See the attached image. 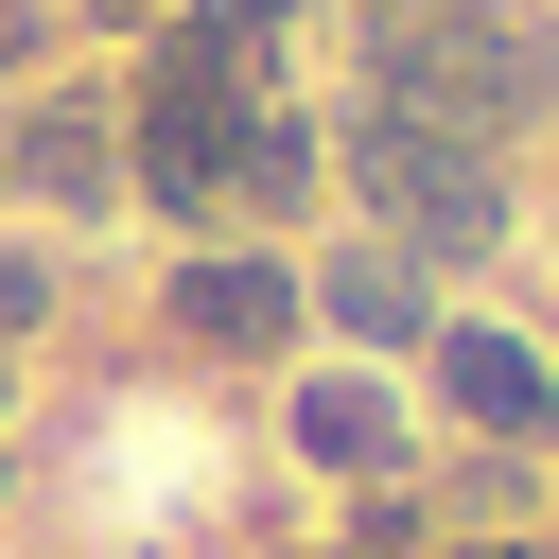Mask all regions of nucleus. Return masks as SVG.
<instances>
[{"instance_id":"obj_1","label":"nucleus","mask_w":559,"mask_h":559,"mask_svg":"<svg viewBox=\"0 0 559 559\" xmlns=\"http://www.w3.org/2000/svg\"><path fill=\"white\" fill-rule=\"evenodd\" d=\"M367 105L454 122V140L542 122V105H559V35H542L524 0H367Z\"/></svg>"},{"instance_id":"obj_2","label":"nucleus","mask_w":559,"mask_h":559,"mask_svg":"<svg viewBox=\"0 0 559 559\" xmlns=\"http://www.w3.org/2000/svg\"><path fill=\"white\" fill-rule=\"evenodd\" d=\"M349 192L384 210L402 262H489V245H507V175H489V140H454V122L367 105V122H349Z\"/></svg>"},{"instance_id":"obj_3","label":"nucleus","mask_w":559,"mask_h":559,"mask_svg":"<svg viewBox=\"0 0 559 559\" xmlns=\"http://www.w3.org/2000/svg\"><path fill=\"white\" fill-rule=\"evenodd\" d=\"M245 105H262V35L192 17V35L157 52V87H140V192L210 210V192H227V140H245Z\"/></svg>"},{"instance_id":"obj_4","label":"nucleus","mask_w":559,"mask_h":559,"mask_svg":"<svg viewBox=\"0 0 559 559\" xmlns=\"http://www.w3.org/2000/svg\"><path fill=\"white\" fill-rule=\"evenodd\" d=\"M437 384H454L472 437H559V367L524 332H437Z\"/></svg>"},{"instance_id":"obj_5","label":"nucleus","mask_w":559,"mask_h":559,"mask_svg":"<svg viewBox=\"0 0 559 559\" xmlns=\"http://www.w3.org/2000/svg\"><path fill=\"white\" fill-rule=\"evenodd\" d=\"M175 332H192V349H280V332H297V280L245 262V245H210V262H175Z\"/></svg>"},{"instance_id":"obj_6","label":"nucleus","mask_w":559,"mask_h":559,"mask_svg":"<svg viewBox=\"0 0 559 559\" xmlns=\"http://www.w3.org/2000/svg\"><path fill=\"white\" fill-rule=\"evenodd\" d=\"M17 175H35L52 210H105V192H122V122H105V105H35V122H17Z\"/></svg>"},{"instance_id":"obj_7","label":"nucleus","mask_w":559,"mask_h":559,"mask_svg":"<svg viewBox=\"0 0 559 559\" xmlns=\"http://www.w3.org/2000/svg\"><path fill=\"white\" fill-rule=\"evenodd\" d=\"M314 314H332L349 349H419V262H402V245H349V262L314 280Z\"/></svg>"},{"instance_id":"obj_8","label":"nucleus","mask_w":559,"mask_h":559,"mask_svg":"<svg viewBox=\"0 0 559 559\" xmlns=\"http://www.w3.org/2000/svg\"><path fill=\"white\" fill-rule=\"evenodd\" d=\"M297 454H314V472H402V402L332 367V384H297Z\"/></svg>"},{"instance_id":"obj_9","label":"nucleus","mask_w":559,"mask_h":559,"mask_svg":"<svg viewBox=\"0 0 559 559\" xmlns=\"http://www.w3.org/2000/svg\"><path fill=\"white\" fill-rule=\"evenodd\" d=\"M227 192H245V210H297V192H314V122H297V105H245V140H227Z\"/></svg>"},{"instance_id":"obj_10","label":"nucleus","mask_w":559,"mask_h":559,"mask_svg":"<svg viewBox=\"0 0 559 559\" xmlns=\"http://www.w3.org/2000/svg\"><path fill=\"white\" fill-rule=\"evenodd\" d=\"M52 314V262H0V332H35Z\"/></svg>"},{"instance_id":"obj_11","label":"nucleus","mask_w":559,"mask_h":559,"mask_svg":"<svg viewBox=\"0 0 559 559\" xmlns=\"http://www.w3.org/2000/svg\"><path fill=\"white\" fill-rule=\"evenodd\" d=\"M210 17H227V35H280V17H297V0H210Z\"/></svg>"},{"instance_id":"obj_12","label":"nucleus","mask_w":559,"mask_h":559,"mask_svg":"<svg viewBox=\"0 0 559 559\" xmlns=\"http://www.w3.org/2000/svg\"><path fill=\"white\" fill-rule=\"evenodd\" d=\"M87 17H157V0H87Z\"/></svg>"}]
</instances>
